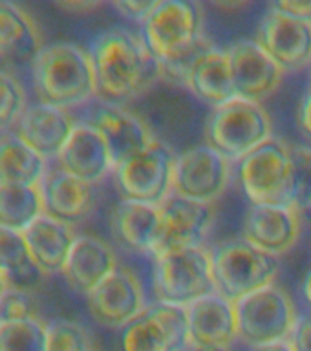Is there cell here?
<instances>
[{"label": "cell", "instance_id": "5bb4252c", "mask_svg": "<svg viewBox=\"0 0 311 351\" xmlns=\"http://www.w3.org/2000/svg\"><path fill=\"white\" fill-rule=\"evenodd\" d=\"M213 221V203L192 202L172 194L161 205V238L154 258L167 252L203 247Z\"/></svg>", "mask_w": 311, "mask_h": 351}, {"label": "cell", "instance_id": "8fae6325", "mask_svg": "<svg viewBox=\"0 0 311 351\" xmlns=\"http://www.w3.org/2000/svg\"><path fill=\"white\" fill-rule=\"evenodd\" d=\"M229 176V159L209 145H198L176 158L174 194L192 202L213 203L227 189Z\"/></svg>", "mask_w": 311, "mask_h": 351}, {"label": "cell", "instance_id": "4dcf8cb0", "mask_svg": "<svg viewBox=\"0 0 311 351\" xmlns=\"http://www.w3.org/2000/svg\"><path fill=\"white\" fill-rule=\"evenodd\" d=\"M46 351H92V344L81 324L59 318L46 326Z\"/></svg>", "mask_w": 311, "mask_h": 351}, {"label": "cell", "instance_id": "ee69618b", "mask_svg": "<svg viewBox=\"0 0 311 351\" xmlns=\"http://www.w3.org/2000/svg\"><path fill=\"white\" fill-rule=\"evenodd\" d=\"M92 351H95V350H92Z\"/></svg>", "mask_w": 311, "mask_h": 351}, {"label": "cell", "instance_id": "4316f807", "mask_svg": "<svg viewBox=\"0 0 311 351\" xmlns=\"http://www.w3.org/2000/svg\"><path fill=\"white\" fill-rule=\"evenodd\" d=\"M43 49L33 19L13 2L0 0V57L35 59Z\"/></svg>", "mask_w": 311, "mask_h": 351}, {"label": "cell", "instance_id": "74e56055", "mask_svg": "<svg viewBox=\"0 0 311 351\" xmlns=\"http://www.w3.org/2000/svg\"><path fill=\"white\" fill-rule=\"evenodd\" d=\"M299 123H301L302 130L311 136V86L299 106Z\"/></svg>", "mask_w": 311, "mask_h": 351}, {"label": "cell", "instance_id": "f35d334b", "mask_svg": "<svg viewBox=\"0 0 311 351\" xmlns=\"http://www.w3.org/2000/svg\"><path fill=\"white\" fill-rule=\"evenodd\" d=\"M62 10L70 11V13H87L92 11L93 8H97L99 2H84V0H68V2H59Z\"/></svg>", "mask_w": 311, "mask_h": 351}, {"label": "cell", "instance_id": "d6a6232c", "mask_svg": "<svg viewBox=\"0 0 311 351\" xmlns=\"http://www.w3.org/2000/svg\"><path fill=\"white\" fill-rule=\"evenodd\" d=\"M291 199L293 207H311V147L291 148Z\"/></svg>", "mask_w": 311, "mask_h": 351}, {"label": "cell", "instance_id": "9a60e30c", "mask_svg": "<svg viewBox=\"0 0 311 351\" xmlns=\"http://www.w3.org/2000/svg\"><path fill=\"white\" fill-rule=\"evenodd\" d=\"M236 97L260 103L280 86L284 70L257 43V38H242L227 48Z\"/></svg>", "mask_w": 311, "mask_h": 351}, {"label": "cell", "instance_id": "d590c367", "mask_svg": "<svg viewBox=\"0 0 311 351\" xmlns=\"http://www.w3.org/2000/svg\"><path fill=\"white\" fill-rule=\"evenodd\" d=\"M293 351H311V315H301L288 339Z\"/></svg>", "mask_w": 311, "mask_h": 351}, {"label": "cell", "instance_id": "1f68e13d", "mask_svg": "<svg viewBox=\"0 0 311 351\" xmlns=\"http://www.w3.org/2000/svg\"><path fill=\"white\" fill-rule=\"evenodd\" d=\"M26 108V90L10 71L0 70V134L16 125Z\"/></svg>", "mask_w": 311, "mask_h": 351}, {"label": "cell", "instance_id": "ac0fdd59", "mask_svg": "<svg viewBox=\"0 0 311 351\" xmlns=\"http://www.w3.org/2000/svg\"><path fill=\"white\" fill-rule=\"evenodd\" d=\"M200 101L218 108L236 99L227 49L209 46L178 73Z\"/></svg>", "mask_w": 311, "mask_h": 351}, {"label": "cell", "instance_id": "6da1fadb", "mask_svg": "<svg viewBox=\"0 0 311 351\" xmlns=\"http://www.w3.org/2000/svg\"><path fill=\"white\" fill-rule=\"evenodd\" d=\"M90 59L95 73L97 99L123 104L139 97L163 75V66L145 38L126 27H110L93 38Z\"/></svg>", "mask_w": 311, "mask_h": 351}, {"label": "cell", "instance_id": "e575fe53", "mask_svg": "<svg viewBox=\"0 0 311 351\" xmlns=\"http://www.w3.org/2000/svg\"><path fill=\"white\" fill-rule=\"evenodd\" d=\"M156 4L158 0H126V2H114V8L128 21L143 24L154 11Z\"/></svg>", "mask_w": 311, "mask_h": 351}, {"label": "cell", "instance_id": "ab89813d", "mask_svg": "<svg viewBox=\"0 0 311 351\" xmlns=\"http://www.w3.org/2000/svg\"><path fill=\"white\" fill-rule=\"evenodd\" d=\"M253 351H293V348H291L288 340H284V342H275V344L253 348Z\"/></svg>", "mask_w": 311, "mask_h": 351}, {"label": "cell", "instance_id": "e0dca14e", "mask_svg": "<svg viewBox=\"0 0 311 351\" xmlns=\"http://www.w3.org/2000/svg\"><path fill=\"white\" fill-rule=\"evenodd\" d=\"M301 236L299 208L290 205L251 203L244 218V240L258 249L280 256L293 249Z\"/></svg>", "mask_w": 311, "mask_h": 351}, {"label": "cell", "instance_id": "ba28073f", "mask_svg": "<svg viewBox=\"0 0 311 351\" xmlns=\"http://www.w3.org/2000/svg\"><path fill=\"white\" fill-rule=\"evenodd\" d=\"M238 339L251 348L284 342L297 324V309L284 289L275 284L235 302Z\"/></svg>", "mask_w": 311, "mask_h": 351}, {"label": "cell", "instance_id": "484cf974", "mask_svg": "<svg viewBox=\"0 0 311 351\" xmlns=\"http://www.w3.org/2000/svg\"><path fill=\"white\" fill-rule=\"evenodd\" d=\"M46 163L15 132L0 134V186H38L48 170Z\"/></svg>", "mask_w": 311, "mask_h": 351}, {"label": "cell", "instance_id": "7a4b0ae2", "mask_svg": "<svg viewBox=\"0 0 311 351\" xmlns=\"http://www.w3.org/2000/svg\"><path fill=\"white\" fill-rule=\"evenodd\" d=\"M32 82L38 101L70 110L97 99L90 53L73 43H54L32 60Z\"/></svg>", "mask_w": 311, "mask_h": 351}, {"label": "cell", "instance_id": "30bf717a", "mask_svg": "<svg viewBox=\"0 0 311 351\" xmlns=\"http://www.w3.org/2000/svg\"><path fill=\"white\" fill-rule=\"evenodd\" d=\"M121 351H187L191 346L187 307L156 302L121 329Z\"/></svg>", "mask_w": 311, "mask_h": 351}, {"label": "cell", "instance_id": "5b68a950", "mask_svg": "<svg viewBox=\"0 0 311 351\" xmlns=\"http://www.w3.org/2000/svg\"><path fill=\"white\" fill-rule=\"evenodd\" d=\"M207 145L229 161H240L271 139V119L260 103L236 97L213 108L205 126Z\"/></svg>", "mask_w": 311, "mask_h": 351}, {"label": "cell", "instance_id": "60d3db41", "mask_svg": "<svg viewBox=\"0 0 311 351\" xmlns=\"http://www.w3.org/2000/svg\"><path fill=\"white\" fill-rule=\"evenodd\" d=\"M302 298L306 300L308 306L311 307V269L306 273L304 280H302Z\"/></svg>", "mask_w": 311, "mask_h": 351}, {"label": "cell", "instance_id": "52a82bcc", "mask_svg": "<svg viewBox=\"0 0 311 351\" xmlns=\"http://www.w3.org/2000/svg\"><path fill=\"white\" fill-rule=\"evenodd\" d=\"M291 148L279 139H268L236 163V176L247 199L257 205H290Z\"/></svg>", "mask_w": 311, "mask_h": 351}, {"label": "cell", "instance_id": "4fadbf2b", "mask_svg": "<svg viewBox=\"0 0 311 351\" xmlns=\"http://www.w3.org/2000/svg\"><path fill=\"white\" fill-rule=\"evenodd\" d=\"M88 311L97 324L123 329L147 307L141 282L128 269L117 267L87 295Z\"/></svg>", "mask_w": 311, "mask_h": 351}, {"label": "cell", "instance_id": "603a6c76", "mask_svg": "<svg viewBox=\"0 0 311 351\" xmlns=\"http://www.w3.org/2000/svg\"><path fill=\"white\" fill-rule=\"evenodd\" d=\"M117 265L114 249L95 236H77L65 265L66 282L81 295H90Z\"/></svg>", "mask_w": 311, "mask_h": 351}, {"label": "cell", "instance_id": "d6986e66", "mask_svg": "<svg viewBox=\"0 0 311 351\" xmlns=\"http://www.w3.org/2000/svg\"><path fill=\"white\" fill-rule=\"evenodd\" d=\"M76 125L77 123H73L68 110L37 103L27 106L22 114L16 123L15 134L48 161L59 158L60 150L70 139Z\"/></svg>", "mask_w": 311, "mask_h": 351}, {"label": "cell", "instance_id": "277c9868", "mask_svg": "<svg viewBox=\"0 0 311 351\" xmlns=\"http://www.w3.org/2000/svg\"><path fill=\"white\" fill-rule=\"evenodd\" d=\"M216 293L238 302L255 291L275 282L280 273V260L275 254L240 240L222 241L211 251Z\"/></svg>", "mask_w": 311, "mask_h": 351}, {"label": "cell", "instance_id": "2e32d148", "mask_svg": "<svg viewBox=\"0 0 311 351\" xmlns=\"http://www.w3.org/2000/svg\"><path fill=\"white\" fill-rule=\"evenodd\" d=\"M257 43L282 70H301L311 62V21L277 10L273 4L260 22Z\"/></svg>", "mask_w": 311, "mask_h": 351}, {"label": "cell", "instance_id": "7402d4cb", "mask_svg": "<svg viewBox=\"0 0 311 351\" xmlns=\"http://www.w3.org/2000/svg\"><path fill=\"white\" fill-rule=\"evenodd\" d=\"M192 346H229L238 339L235 302L211 293L187 307Z\"/></svg>", "mask_w": 311, "mask_h": 351}, {"label": "cell", "instance_id": "f546056e", "mask_svg": "<svg viewBox=\"0 0 311 351\" xmlns=\"http://www.w3.org/2000/svg\"><path fill=\"white\" fill-rule=\"evenodd\" d=\"M0 351H46V324L37 317L0 324Z\"/></svg>", "mask_w": 311, "mask_h": 351}, {"label": "cell", "instance_id": "44dd1931", "mask_svg": "<svg viewBox=\"0 0 311 351\" xmlns=\"http://www.w3.org/2000/svg\"><path fill=\"white\" fill-rule=\"evenodd\" d=\"M38 189L44 214L68 225L87 218L95 205L93 185L68 174L60 167L46 170Z\"/></svg>", "mask_w": 311, "mask_h": 351}, {"label": "cell", "instance_id": "7bdbcfd3", "mask_svg": "<svg viewBox=\"0 0 311 351\" xmlns=\"http://www.w3.org/2000/svg\"><path fill=\"white\" fill-rule=\"evenodd\" d=\"M8 287H10V282H8V278H5L4 274L0 273V296L4 295L5 291H8Z\"/></svg>", "mask_w": 311, "mask_h": 351}, {"label": "cell", "instance_id": "8d00e7d4", "mask_svg": "<svg viewBox=\"0 0 311 351\" xmlns=\"http://www.w3.org/2000/svg\"><path fill=\"white\" fill-rule=\"evenodd\" d=\"M273 5L295 19L311 21V0H284V2H275Z\"/></svg>", "mask_w": 311, "mask_h": 351}, {"label": "cell", "instance_id": "3957f363", "mask_svg": "<svg viewBox=\"0 0 311 351\" xmlns=\"http://www.w3.org/2000/svg\"><path fill=\"white\" fill-rule=\"evenodd\" d=\"M141 37L163 71L180 73L203 49V10L192 0H158L141 24Z\"/></svg>", "mask_w": 311, "mask_h": 351}, {"label": "cell", "instance_id": "7c38bea8", "mask_svg": "<svg viewBox=\"0 0 311 351\" xmlns=\"http://www.w3.org/2000/svg\"><path fill=\"white\" fill-rule=\"evenodd\" d=\"M88 104V119L82 123L95 128L103 137L115 169L156 141L148 126L119 104L104 103L101 99Z\"/></svg>", "mask_w": 311, "mask_h": 351}, {"label": "cell", "instance_id": "83f0119b", "mask_svg": "<svg viewBox=\"0 0 311 351\" xmlns=\"http://www.w3.org/2000/svg\"><path fill=\"white\" fill-rule=\"evenodd\" d=\"M0 273L8 278L11 287L19 289L37 284L44 274L33 263L24 232L0 227Z\"/></svg>", "mask_w": 311, "mask_h": 351}, {"label": "cell", "instance_id": "8992f818", "mask_svg": "<svg viewBox=\"0 0 311 351\" xmlns=\"http://www.w3.org/2000/svg\"><path fill=\"white\" fill-rule=\"evenodd\" d=\"M154 291L158 302L189 307L216 293L213 256L205 247L167 252L154 258Z\"/></svg>", "mask_w": 311, "mask_h": 351}, {"label": "cell", "instance_id": "cb8c5ba5", "mask_svg": "<svg viewBox=\"0 0 311 351\" xmlns=\"http://www.w3.org/2000/svg\"><path fill=\"white\" fill-rule=\"evenodd\" d=\"M24 240L33 263L44 274H57L65 271L77 236L71 225L43 214L24 230Z\"/></svg>", "mask_w": 311, "mask_h": 351}, {"label": "cell", "instance_id": "b9f144b4", "mask_svg": "<svg viewBox=\"0 0 311 351\" xmlns=\"http://www.w3.org/2000/svg\"><path fill=\"white\" fill-rule=\"evenodd\" d=\"M187 351H231L229 346H189Z\"/></svg>", "mask_w": 311, "mask_h": 351}, {"label": "cell", "instance_id": "836d02e7", "mask_svg": "<svg viewBox=\"0 0 311 351\" xmlns=\"http://www.w3.org/2000/svg\"><path fill=\"white\" fill-rule=\"evenodd\" d=\"M33 304L26 289L8 287L4 295L0 296V324L24 320L33 317Z\"/></svg>", "mask_w": 311, "mask_h": 351}, {"label": "cell", "instance_id": "f1b7e54d", "mask_svg": "<svg viewBox=\"0 0 311 351\" xmlns=\"http://www.w3.org/2000/svg\"><path fill=\"white\" fill-rule=\"evenodd\" d=\"M43 214L38 186H0V227L24 232Z\"/></svg>", "mask_w": 311, "mask_h": 351}, {"label": "cell", "instance_id": "ffe728a7", "mask_svg": "<svg viewBox=\"0 0 311 351\" xmlns=\"http://www.w3.org/2000/svg\"><path fill=\"white\" fill-rule=\"evenodd\" d=\"M57 167L90 185L103 181L115 169L103 137L99 136L95 128L84 123L76 125L70 139L57 158Z\"/></svg>", "mask_w": 311, "mask_h": 351}, {"label": "cell", "instance_id": "9c48e42d", "mask_svg": "<svg viewBox=\"0 0 311 351\" xmlns=\"http://www.w3.org/2000/svg\"><path fill=\"white\" fill-rule=\"evenodd\" d=\"M176 156L158 139L114 170L123 199L161 207L174 194Z\"/></svg>", "mask_w": 311, "mask_h": 351}, {"label": "cell", "instance_id": "d4e9b609", "mask_svg": "<svg viewBox=\"0 0 311 351\" xmlns=\"http://www.w3.org/2000/svg\"><path fill=\"white\" fill-rule=\"evenodd\" d=\"M115 234L126 247L145 254H156L161 238V207L121 199L112 214Z\"/></svg>", "mask_w": 311, "mask_h": 351}]
</instances>
